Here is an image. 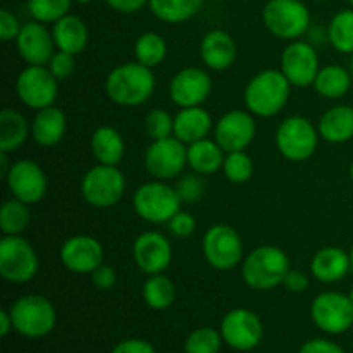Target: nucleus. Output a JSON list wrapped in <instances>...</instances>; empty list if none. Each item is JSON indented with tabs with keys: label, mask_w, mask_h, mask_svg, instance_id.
<instances>
[{
	"label": "nucleus",
	"mask_w": 353,
	"mask_h": 353,
	"mask_svg": "<svg viewBox=\"0 0 353 353\" xmlns=\"http://www.w3.org/2000/svg\"><path fill=\"white\" fill-rule=\"evenodd\" d=\"M157 79L154 69L138 61L116 65L105 78V95L121 107H138L148 102L155 92Z\"/></svg>",
	"instance_id": "nucleus-1"
},
{
	"label": "nucleus",
	"mask_w": 353,
	"mask_h": 353,
	"mask_svg": "<svg viewBox=\"0 0 353 353\" xmlns=\"http://www.w3.org/2000/svg\"><path fill=\"white\" fill-rule=\"evenodd\" d=\"M292 95V83L286 79L281 69H264L247 83L243 102L248 112L255 117L269 119L285 109Z\"/></svg>",
	"instance_id": "nucleus-2"
},
{
	"label": "nucleus",
	"mask_w": 353,
	"mask_h": 353,
	"mask_svg": "<svg viewBox=\"0 0 353 353\" xmlns=\"http://www.w3.org/2000/svg\"><path fill=\"white\" fill-rule=\"evenodd\" d=\"M292 269L285 250L276 245H261L245 255L241 262V279L255 292H269L283 285L285 276Z\"/></svg>",
	"instance_id": "nucleus-3"
},
{
	"label": "nucleus",
	"mask_w": 353,
	"mask_h": 353,
	"mask_svg": "<svg viewBox=\"0 0 353 353\" xmlns=\"http://www.w3.org/2000/svg\"><path fill=\"white\" fill-rule=\"evenodd\" d=\"M9 312L12 317L14 331L31 340L50 334L57 324V310L54 303L38 293L19 296L10 305Z\"/></svg>",
	"instance_id": "nucleus-4"
},
{
	"label": "nucleus",
	"mask_w": 353,
	"mask_h": 353,
	"mask_svg": "<svg viewBox=\"0 0 353 353\" xmlns=\"http://www.w3.org/2000/svg\"><path fill=\"white\" fill-rule=\"evenodd\" d=\"M133 210L140 219L150 224H168L181 210V199L176 188L165 181L154 179L138 186L133 193Z\"/></svg>",
	"instance_id": "nucleus-5"
},
{
	"label": "nucleus",
	"mask_w": 353,
	"mask_h": 353,
	"mask_svg": "<svg viewBox=\"0 0 353 353\" xmlns=\"http://www.w3.org/2000/svg\"><path fill=\"white\" fill-rule=\"evenodd\" d=\"M262 23L279 40H300L310 30V10L302 0H268Z\"/></svg>",
	"instance_id": "nucleus-6"
},
{
	"label": "nucleus",
	"mask_w": 353,
	"mask_h": 353,
	"mask_svg": "<svg viewBox=\"0 0 353 353\" xmlns=\"http://www.w3.org/2000/svg\"><path fill=\"white\" fill-rule=\"evenodd\" d=\"M319 130L303 116H290L276 130V147L290 162H305L316 154L319 145Z\"/></svg>",
	"instance_id": "nucleus-7"
},
{
	"label": "nucleus",
	"mask_w": 353,
	"mask_h": 353,
	"mask_svg": "<svg viewBox=\"0 0 353 353\" xmlns=\"http://www.w3.org/2000/svg\"><path fill=\"white\" fill-rule=\"evenodd\" d=\"M40 269V259L33 245L23 234H3L0 240V276L7 283H30Z\"/></svg>",
	"instance_id": "nucleus-8"
},
{
	"label": "nucleus",
	"mask_w": 353,
	"mask_h": 353,
	"mask_svg": "<svg viewBox=\"0 0 353 353\" xmlns=\"http://www.w3.org/2000/svg\"><path fill=\"white\" fill-rule=\"evenodd\" d=\"M81 196L95 209H109L121 202L126 190V179L119 165L97 164L81 179Z\"/></svg>",
	"instance_id": "nucleus-9"
},
{
	"label": "nucleus",
	"mask_w": 353,
	"mask_h": 353,
	"mask_svg": "<svg viewBox=\"0 0 353 353\" xmlns=\"http://www.w3.org/2000/svg\"><path fill=\"white\" fill-rule=\"evenodd\" d=\"M202 254L216 271H231L243 262V240L230 224H214L202 238Z\"/></svg>",
	"instance_id": "nucleus-10"
},
{
	"label": "nucleus",
	"mask_w": 353,
	"mask_h": 353,
	"mask_svg": "<svg viewBox=\"0 0 353 353\" xmlns=\"http://www.w3.org/2000/svg\"><path fill=\"white\" fill-rule=\"evenodd\" d=\"M186 150H188V145L183 143L176 137L152 140V143L145 150V169L152 178L161 179V181L178 178L185 171V168H188Z\"/></svg>",
	"instance_id": "nucleus-11"
},
{
	"label": "nucleus",
	"mask_w": 353,
	"mask_h": 353,
	"mask_svg": "<svg viewBox=\"0 0 353 353\" xmlns=\"http://www.w3.org/2000/svg\"><path fill=\"white\" fill-rule=\"evenodd\" d=\"M16 93L21 103L37 112L54 105L59 95V79L47 65H26L17 74Z\"/></svg>",
	"instance_id": "nucleus-12"
},
{
	"label": "nucleus",
	"mask_w": 353,
	"mask_h": 353,
	"mask_svg": "<svg viewBox=\"0 0 353 353\" xmlns=\"http://www.w3.org/2000/svg\"><path fill=\"white\" fill-rule=\"evenodd\" d=\"M310 317L324 333H347L353 326V302L340 292H323L312 300Z\"/></svg>",
	"instance_id": "nucleus-13"
},
{
	"label": "nucleus",
	"mask_w": 353,
	"mask_h": 353,
	"mask_svg": "<svg viewBox=\"0 0 353 353\" xmlns=\"http://www.w3.org/2000/svg\"><path fill=\"white\" fill-rule=\"evenodd\" d=\"M219 331L224 343L238 352L254 350L264 338V326H262L261 317L243 307L230 310L221 321Z\"/></svg>",
	"instance_id": "nucleus-14"
},
{
	"label": "nucleus",
	"mask_w": 353,
	"mask_h": 353,
	"mask_svg": "<svg viewBox=\"0 0 353 353\" xmlns=\"http://www.w3.org/2000/svg\"><path fill=\"white\" fill-rule=\"evenodd\" d=\"M281 72L286 76L292 86L307 88L312 86L321 69L319 54L310 41L293 40L288 41L281 52Z\"/></svg>",
	"instance_id": "nucleus-15"
},
{
	"label": "nucleus",
	"mask_w": 353,
	"mask_h": 353,
	"mask_svg": "<svg viewBox=\"0 0 353 353\" xmlns=\"http://www.w3.org/2000/svg\"><path fill=\"white\" fill-rule=\"evenodd\" d=\"M6 183L10 195L28 205L41 202L48 190L47 174L41 165L31 159H19L12 162V168L6 176Z\"/></svg>",
	"instance_id": "nucleus-16"
},
{
	"label": "nucleus",
	"mask_w": 353,
	"mask_h": 353,
	"mask_svg": "<svg viewBox=\"0 0 353 353\" xmlns=\"http://www.w3.org/2000/svg\"><path fill=\"white\" fill-rule=\"evenodd\" d=\"M255 134H257V123L254 114L248 110H230L214 124V140L226 154L247 150Z\"/></svg>",
	"instance_id": "nucleus-17"
},
{
	"label": "nucleus",
	"mask_w": 353,
	"mask_h": 353,
	"mask_svg": "<svg viewBox=\"0 0 353 353\" xmlns=\"http://www.w3.org/2000/svg\"><path fill=\"white\" fill-rule=\"evenodd\" d=\"M210 92H212V78L207 69L195 68V65L179 69L169 81V97L179 109L202 105L209 99Z\"/></svg>",
	"instance_id": "nucleus-18"
},
{
	"label": "nucleus",
	"mask_w": 353,
	"mask_h": 353,
	"mask_svg": "<svg viewBox=\"0 0 353 353\" xmlns=\"http://www.w3.org/2000/svg\"><path fill=\"white\" fill-rule=\"evenodd\" d=\"M133 261L143 274H161L172 262L171 241L159 231H145L133 241Z\"/></svg>",
	"instance_id": "nucleus-19"
},
{
	"label": "nucleus",
	"mask_w": 353,
	"mask_h": 353,
	"mask_svg": "<svg viewBox=\"0 0 353 353\" xmlns=\"http://www.w3.org/2000/svg\"><path fill=\"white\" fill-rule=\"evenodd\" d=\"M59 259L72 274H92L103 264V247L90 234H74L62 243Z\"/></svg>",
	"instance_id": "nucleus-20"
},
{
	"label": "nucleus",
	"mask_w": 353,
	"mask_h": 353,
	"mask_svg": "<svg viewBox=\"0 0 353 353\" xmlns=\"http://www.w3.org/2000/svg\"><path fill=\"white\" fill-rule=\"evenodd\" d=\"M14 41H16L17 54L28 65H47L57 50L52 30L34 19L21 26L19 34Z\"/></svg>",
	"instance_id": "nucleus-21"
},
{
	"label": "nucleus",
	"mask_w": 353,
	"mask_h": 353,
	"mask_svg": "<svg viewBox=\"0 0 353 353\" xmlns=\"http://www.w3.org/2000/svg\"><path fill=\"white\" fill-rule=\"evenodd\" d=\"M200 59L210 71H228L234 64L238 47L234 38L224 30H210L200 40Z\"/></svg>",
	"instance_id": "nucleus-22"
},
{
	"label": "nucleus",
	"mask_w": 353,
	"mask_h": 353,
	"mask_svg": "<svg viewBox=\"0 0 353 353\" xmlns=\"http://www.w3.org/2000/svg\"><path fill=\"white\" fill-rule=\"evenodd\" d=\"M352 271L350 254L340 247H324L316 252L310 261V274L314 279L331 285L338 283Z\"/></svg>",
	"instance_id": "nucleus-23"
},
{
	"label": "nucleus",
	"mask_w": 353,
	"mask_h": 353,
	"mask_svg": "<svg viewBox=\"0 0 353 353\" xmlns=\"http://www.w3.org/2000/svg\"><path fill=\"white\" fill-rule=\"evenodd\" d=\"M68 131V117L64 110L50 105L37 110L31 121V138L37 145L43 148L55 147L62 141Z\"/></svg>",
	"instance_id": "nucleus-24"
},
{
	"label": "nucleus",
	"mask_w": 353,
	"mask_h": 353,
	"mask_svg": "<svg viewBox=\"0 0 353 353\" xmlns=\"http://www.w3.org/2000/svg\"><path fill=\"white\" fill-rule=\"evenodd\" d=\"M212 130V116L202 105L183 107L174 116V137L186 145L209 138Z\"/></svg>",
	"instance_id": "nucleus-25"
},
{
	"label": "nucleus",
	"mask_w": 353,
	"mask_h": 353,
	"mask_svg": "<svg viewBox=\"0 0 353 353\" xmlns=\"http://www.w3.org/2000/svg\"><path fill=\"white\" fill-rule=\"evenodd\" d=\"M52 37H54L57 50L68 52L71 55H79L85 52L88 45L90 33L85 21L74 14H68L57 23L52 24Z\"/></svg>",
	"instance_id": "nucleus-26"
},
{
	"label": "nucleus",
	"mask_w": 353,
	"mask_h": 353,
	"mask_svg": "<svg viewBox=\"0 0 353 353\" xmlns=\"http://www.w3.org/2000/svg\"><path fill=\"white\" fill-rule=\"evenodd\" d=\"M319 137L327 143H347L353 140V107L334 105L321 116L317 123Z\"/></svg>",
	"instance_id": "nucleus-27"
},
{
	"label": "nucleus",
	"mask_w": 353,
	"mask_h": 353,
	"mask_svg": "<svg viewBox=\"0 0 353 353\" xmlns=\"http://www.w3.org/2000/svg\"><path fill=\"white\" fill-rule=\"evenodd\" d=\"M90 150L99 164L119 165L126 154V143L123 134L116 128L100 126L92 133Z\"/></svg>",
	"instance_id": "nucleus-28"
},
{
	"label": "nucleus",
	"mask_w": 353,
	"mask_h": 353,
	"mask_svg": "<svg viewBox=\"0 0 353 353\" xmlns=\"http://www.w3.org/2000/svg\"><path fill=\"white\" fill-rule=\"evenodd\" d=\"M186 157H188V168L193 172L200 176H210L216 174L217 171H223L226 152L216 140L203 138L188 145Z\"/></svg>",
	"instance_id": "nucleus-29"
},
{
	"label": "nucleus",
	"mask_w": 353,
	"mask_h": 353,
	"mask_svg": "<svg viewBox=\"0 0 353 353\" xmlns=\"http://www.w3.org/2000/svg\"><path fill=\"white\" fill-rule=\"evenodd\" d=\"M31 137V123L16 109L0 110V152L14 154Z\"/></svg>",
	"instance_id": "nucleus-30"
},
{
	"label": "nucleus",
	"mask_w": 353,
	"mask_h": 353,
	"mask_svg": "<svg viewBox=\"0 0 353 353\" xmlns=\"http://www.w3.org/2000/svg\"><path fill=\"white\" fill-rule=\"evenodd\" d=\"M352 83L353 78L350 69L343 68L340 64H327L321 65L312 86L317 95H321L323 99L338 100L343 99L350 92Z\"/></svg>",
	"instance_id": "nucleus-31"
},
{
	"label": "nucleus",
	"mask_w": 353,
	"mask_h": 353,
	"mask_svg": "<svg viewBox=\"0 0 353 353\" xmlns=\"http://www.w3.org/2000/svg\"><path fill=\"white\" fill-rule=\"evenodd\" d=\"M176 296H178V288L174 281L164 272L148 276L141 288V299L145 305L150 307L152 310L169 309L176 302Z\"/></svg>",
	"instance_id": "nucleus-32"
},
{
	"label": "nucleus",
	"mask_w": 353,
	"mask_h": 353,
	"mask_svg": "<svg viewBox=\"0 0 353 353\" xmlns=\"http://www.w3.org/2000/svg\"><path fill=\"white\" fill-rule=\"evenodd\" d=\"M203 0H148V9L165 24H181L202 9Z\"/></svg>",
	"instance_id": "nucleus-33"
},
{
	"label": "nucleus",
	"mask_w": 353,
	"mask_h": 353,
	"mask_svg": "<svg viewBox=\"0 0 353 353\" xmlns=\"http://www.w3.org/2000/svg\"><path fill=\"white\" fill-rule=\"evenodd\" d=\"M133 54L134 61L154 69L168 57V41L157 31H145L134 41Z\"/></svg>",
	"instance_id": "nucleus-34"
},
{
	"label": "nucleus",
	"mask_w": 353,
	"mask_h": 353,
	"mask_svg": "<svg viewBox=\"0 0 353 353\" xmlns=\"http://www.w3.org/2000/svg\"><path fill=\"white\" fill-rule=\"evenodd\" d=\"M327 41L340 54H353V7L331 17L327 24Z\"/></svg>",
	"instance_id": "nucleus-35"
},
{
	"label": "nucleus",
	"mask_w": 353,
	"mask_h": 353,
	"mask_svg": "<svg viewBox=\"0 0 353 353\" xmlns=\"http://www.w3.org/2000/svg\"><path fill=\"white\" fill-rule=\"evenodd\" d=\"M31 223L30 205L17 199L6 200L0 209V230L3 234H23Z\"/></svg>",
	"instance_id": "nucleus-36"
},
{
	"label": "nucleus",
	"mask_w": 353,
	"mask_h": 353,
	"mask_svg": "<svg viewBox=\"0 0 353 353\" xmlns=\"http://www.w3.org/2000/svg\"><path fill=\"white\" fill-rule=\"evenodd\" d=\"M72 0H28L31 19L43 24H54L71 10Z\"/></svg>",
	"instance_id": "nucleus-37"
},
{
	"label": "nucleus",
	"mask_w": 353,
	"mask_h": 353,
	"mask_svg": "<svg viewBox=\"0 0 353 353\" xmlns=\"http://www.w3.org/2000/svg\"><path fill=\"white\" fill-rule=\"evenodd\" d=\"M223 174L228 181L234 183V185L247 183L254 174V161L245 150L230 152L224 157Z\"/></svg>",
	"instance_id": "nucleus-38"
},
{
	"label": "nucleus",
	"mask_w": 353,
	"mask_h": 353,
	"mask_svg": "<svg viewBox=\"0 0 353 353\" xmlns=\"http://www.w3.org/2000/svg\"><path fill=\"white\" fill-rule=\"evenodd\" d=\"M224 340L219 330L199 327L192 331L185 341V353H219Z\"/></svg>",
	"instance_id": "nucleus-39"
},
{
	"label": "nucleus",
	"mask_w": 353,
	"mask_h": 353,
	"mask_svg": "<svg viewBox=\"0 0 353 353\" xmlns=\"http://www.w3.org/2000/svg\"><path fill=\"white\" fill-rule=\"evenodd\" d=\"M143 124L150 140H162V138L174 137V116H171L168 110L161 109V107L148 110Z\"/></svg>",
	"instance_id": "nucleus-40"
},
{
	"label": "nucleus",
	"mask_w": 353,
	"mask_h": 353,
	"mask_svg": "<svg viewBox=\"0 0 353 353\" xmlns=\"http://www.w3.org/2000/svg\"><path fill=\"white\" fill-rule=\"evenodd\" d=\"M174 188L183 203L196 202V200L202 199L203 192H205L202 178H200V174H196V172L181 176V178L178 179V183H176Z\"/></svg>",
	"instance_id": "nucleus-41"
},
{
	"label": "nucleus",
	"mask_w": 353,
	"mask_h": 353,
	"mask_svg": "<svg viewBox=\"0 0 353 353\" xmlns=\"http://www.w3.org/2000/svg\"><path fill=\"white\" fill-rule=\"evenodd\" d=\"M47 68L50 69V72L59 79V81H64V79L71 78L72 72H74L76 57L68 54V52L55 50V54L52 55V59L48 61Z\"/></svg>",
	"instance_id": "nucleus-42"
},
{
	"label": "nucleus",
	"mask_w": 353,
	"mask_h": 353,
	"mask_svg": "<svg viewBox=\"0 0 353 353\" xmlns=\"http://www.w3.org/2000/svg\"><path fill=\"white\" fill-rule=\"evenodd\" d=\"M169 231H171L172 236L176 238H188L192 236L193 231H195L196 223L195 217L188 212V210H179L172 216V219L168 223Z\"/></svg>",
	"instance_id": "nucleus-43"
},
{
	"label": "nucleus",
	"mask_w": 353,
	"mask_h": 353,
	"mask_svg": "<svg viewBox=\"0 0 353 353\" xmlns=\"http://www.w3.org/2000/svg\"><path fill=\"white\" fill-rule=\"evenodd\" d=\"M21 26L23 24L19 23L16 14L10 12L9 9H0V40H16L21 31Z\"/></svg>",
	"instance_id": "nucleus-44"
},
{
	"label": "nucleus",
	"mask_w": 353,
	"mask_h": 353,
	"mask_svg": "<svg viewBox=\"0 0 353 353\" xmlns=\"http://www.w3.org/2000/svg\"><path fill=\"white\" fill-rule=\"evenodd\" d=\"M90 278H92V285L95 286L97 290H102V292L112 290L117 283L116 269L105 264L99 265V268L90 274Z\"/></svg>",
	"instance_id": "nucleus-45"
},
{
	"label": "nucleus",
	"mask_w": 353,
	"mask_h": 353,
	"mask_svg": "<svg viewBox=\"0 0 353 353\" xmlns=\"http://www.w3.org/2000/svg\"><path fill=\"white\" fill-rule=\"evenodd\" d=\"M110 353H157L154 345L141 338H128L119 341Z\"/></svg>",
	"instance_id": "nucleus-46"
},
{
	"label": "nucleus",
	"mask_w": 353,
	"mask_h": 353,
	"mask_svg": "<svg viewBox=\"0 0 353 353\" xmlns=\"http://www.w3.org/2000/svg\"><path fill=\"white\" fill-rule=\"evenodd\" d=\"M299 353H345V350L334 341L324 340V338H314V340L305 341L300 347Z\"/></svg>",
	"instance_id": "nucleus-47"
},
{
	"label": "nucleus",
	"mask_w": 353,
	"mask_h": 353,
	"mask_svg": "<svg viewBox=\"0 0 353 353\" xmlns=\"http://www.w3.org/2000/svg\"><path fill=\"white\" fill-rule=\"evenodd\" d=\"M310 285V279L305 272L299 271V269H290L288 274L285 276V281H283V286H285L288 292L300 293L305 292Z\"/></svg>",
	"instance_id": "nucleus-48"
},
{
	"label": "nucleus",
	"mask_w": 353,
	"mask_h": 353,
	"mask_svg": "<svg viewBox=\"0 0 353 353\" xmlns=\"http://www.w3.org/2000/svg\"><path fill=\"white\" fill-rule=\"evenodd\" d=\"M103 2L121 14H134L148 6V0H103Z\"/></svg>",
	"instance_id": "nucleus-49"
},
{
	"label": "nucleus",
	"mask_w": 353,
	"mask_h": 353,
	"mask_svg": "<svg viewBox=\"0 0 353 353\" xmlns=\"http://www.w3.org/2000/svg\"><path fill=\"white\" fill-rule=\"evenodd\" d=\"M14 330L12 317H10L9 310H0V336H9L10 331Z\"/></svg>",
	"instance_id": "nucleus-50"
},
{
	"label": "nucleus",
	"mask_w": 353,
	"mask_h": 353,
	"mask_svg": "<svg viewBox=\"0 0 353 353\" xmlns=\"http://www.w3.org/2000/svg\"><path fill=\"white\" fill-rule=\"evenodd\" d=\"M9 155L6 152H0V169H2V178L6 179V176L9 174L10 168H12V162L9 161Z\"/></svg>",
	"instance_id": "nucleus-51"
},
{
	"label": "nucleus",
	"mask_w": 353,
	"mask_h": 353,
	"mask_svg": "<svg viewBox=\"0 0 353 353\" xmlns=\"http://www.w3.org/2000/svg\"><path fill=\"white\" fill-rule=\"evenodd\" d=\"M72 2H76V3H83V6H85V3H92L93 0H72Z\"/></svg>",
	"instance_id": "nucleus-52"
},
{
	"label": "nucleus",
	"mask_w": 353,
	"mask_h": 353,
	"mask_svg": "<svg viewBox=\"0 0 353 353\" xmlns=\"http://www.w3.org/2000/svg\"><path fill=\"white\" fill-rule=\"evenodd\" d=\"M348 254H350V262H352V271H353V245H352V248H350V252H348Z\"/></svg>",
	"instance_id": "nucleus-53"
},
{
	"label": "nucleus",
	"mask_w": 353,
	"mask_h": 353,
	"mask_svg": "<svg viewBox=\"0 0 353 353\" xmlns=\"http://www.w3.org/2000/svg\"><path fill=\"white\" fill-rule=\"evenodd\" d=\"M350 72H352V78H353V54H352V59H350Z\"/></svg>",
	"instance_id": "nucleus-54"
},
{
	"label": "nucleus",
	"mask_w": 353,
	"mask_h": 353,
	"mask_svg": "<svg viewBox=\"0 0 353 353\" xmlns=\"http://www.w3.org/2000/svg\"><path fill=\"white\" fill-rule=\"evenodd\" d=\"M350 179H352V183H353V162L350 164Z\"/></svg>",
	"instance_id": "nucleus-55"
},
{
	"label": "nucleus",
	"mask_w": 353,
	"mask_h": 353,
	"mask_svg": "<svg viewBox=\"0 0 353 353\" xmlns=\"http://www.w3.org/2000/svg\"><path fill=\"white\" fill-rule=\"evenodd\" d=\"M348 296H350V300L353 302V285H352V288H350V293H348Z\"/></svg>",
	"instance_id": "nucleus-56"
},
{
	"label": "nucleus",
	"mask_w": 353,
	"mask_h": 353,
	"mask_svg": "<svg viewBox=\"0 0 353 353\" xmlns=\"http://www.w3.org/2000/svg\"><path fill=\"white\" fill-rule=\"evenodd\" d=\"M314 2H330V0H314Z\"/></svg>",
	"instance_id": "nucleus-57"
},
{
	"label": "nucleus",
	"mask_w": 353,
	"mask_h": 353,
	"mask_svg": "<svg viewBox=\"0 0 353 353\" xmlns=\"http://www.w3.org/2000/svg\"><path fill=\"white\" fill-rule=\"evenodd\" d=\"M214 2H224V0H214Z\"/></svg>",
	"instance_id": "nucleus-58"
},
{
	"label": "nucleus",
	"mask_w": 353,
	"mask_h": 353,
	"mask_svg": "<svg viewBox=\"0 0 353 353\" xmlns=\"http://www.w3.org/2000/svg\"><path fill=\"white\" fill-rule=\"evenodd\" d=\"M348 2H350V6L353 7V0H348Z\"/></svg>",
	"instance_id": "nucleus-59"
}]
</instances>
